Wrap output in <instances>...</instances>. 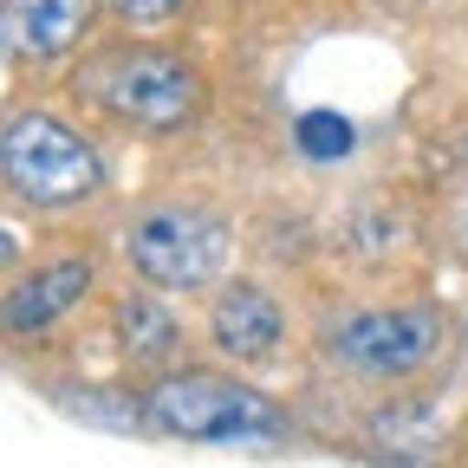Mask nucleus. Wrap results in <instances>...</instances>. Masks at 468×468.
<instances>
[{
    "label": "nucleus",
    "instance_id": "f257e3e1",
    "mask_svg": "<svg viewBox=\"0 0 468 468\" xmlns=\"http://www.w3.org/2000/svg\"><path fill=\"white\" fill-rule=\"evenodd\" d=\"M79 98H91L104 117H117L144 137H169L196 117L202 79L189 58H176L163 46H111L91 66H79Z\"/></svg>",
    "mask_w": 468,
    "mask_h": 468
},
{
    "label": "nucleus",
    "instance_id": "f03ea898",
    "mask_svg": "<svg viewBox=\"0 0 468 468\" xmlns=\"http://www.w3.org/2000/svg\"><path fill=\"white\" fill-rule=\"evenodd\" d=\"M144 423L176 436V442H280L286 410L241 378L169 371L144 390Z\"/></svg>",
    "mask_w": 468,
    "mask_h": 468
},
{
    "label": "nucleus",
    "instance_id": "7ed1b4c3",
    "mask_svg": "<svg viewBox=\"0 0 468 468\" xmlns=\"http://www.w3.org/2000/svg\"><path fill=\"white\" fill-rule=\"evenodd\" d=\"M0 169L7 189L33 208H72L104 189V156L52 111H14L0 137Z\"/></svg>",
    "mask_w": 468,
    "mask_h": 468
},
{
    "label": "nucleus",
    "instance_id": "20e7f679",
    "mask_svg": "<svg viewBox=\"0 0 468 468\" xmlns=\"http://www.w3.org/2000/svg\"><path fill=\"white\" fill-rule=\"evenodd\" d=\"M124 254H131L137 280H150L163 292H196V286H215L228 267V221L208 208L163 202V208L131 215Z\"/></svg>",
    "mask_w": 468,
    "mask_h": 468
},
{
    "label": "nucleus",
    "instance_id": "39448f33",
    "mask_svg": "<svg viewBox=\"0 0 468 468\" xmlns=\"http://www.w3.org/2000/svg\"><path fill=\"white\" fill-rule=\"evenodd\" d=\"M442 319L430 306H371V313H345L325 332V351L358 371V378H410L436 358Z\"/></svg>",
    "mask_w": 468,
    "mask_h": 468
},
{
    "label": "nucleus",
    "instance_id": "423d86ee",
    "mask_svg": "<svg viewBox=\"0 0 468 468\" xmlns=\"http://www.w3.org/2000/svg\"><path fill=\"white\" fill-rule=\"evenodd\" d=\"M280 338H286V313H280V300H273L267 286L234 280V286L215 292V306H208V345L221 351V358L267 365L273 351H280Z\"/></svg>",
    "mask_w": 468,
    "mask_h": 468
},
{
    "label": "nucleus",
    "instance_id": "0eeeda50",
    "mask_svg": "<svg viewBox=\"0 0 468 468\" xmlns=\"http://www.w3.org/2000/svg\"><path fill=\"white\" fill-rule=\"evenodd\" d=\"M91 261L85 254H58V261H46V267H33V273H20L14 286H7V332L14 338H27V332H46L52 319H66L85 292H91Z\"/></svg>",
    "mask_w": 468,
    "mask_h": 468
},
{
    "label": "nucleus",
    "instance_id": "6e6552de",
    "mask_svg": "<svg viewBox=\"0 0 468 468\" xmlns=\"http://www.w3.org/2000/svg\"><path fill=\"white\" fill-rule=\"evenodd\" d=\"M91 27V0H7V58H46L72 52Z\"/></svg>",
    "mask_w": 468,
    "mask_h": 468
},
{
    "label": "nucleus",
    "instance_id": "1a4fd4ad",
    "mask_svg": "<svg viewBox=\"0 0 468 468\" xmlns=\"http://www.w3.org/2000/svg\"><path fill=\"white\" fill-rule=\"evenodd\" d=\"M117 338H124V351L137 365H163V358H176V345H183V325L163 313L156 292H124V300H117Z\"/></svg>",
    "mask_w": 468,
    "mask_h": 468
},
{
    "label": "nucleus",
    "instance_id": "9d476101",
    "mask_svg": "<svg viewBox=\"0 0 468 468\" xmlns=\"http://www.w3.org/2000/svg\"><path fill=\"white\" fill-rule=\"evenodd\" d=\"M292 144L313 163H338V156H351L358 131H351V117H338V111H306L300 124H292Z\"/></svg>",
    "mask_w": 468,
    "mask_h": 468
},
{
    "label": "nucleus",
    "instance_id": "9b49d317",
    "mask_svg": "<svg viewBox=\"0 0 468 468\" xmlns=\"http://www.w3.org/2000/svg\"><path fill=\"white\" fill-rule=\"evenodd\" d=\"M111 14L124 27H137V33H150V27H169L183 14V0H111Z\"/></svg>",
    "mask_w": 468,
    "mask_h": 468
}]
</instances>
